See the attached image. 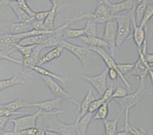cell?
<instances>
[{
  "label": "cell",
  "mask_w": 153,
  "mask_h": 135,
  "mask_svg": "<svg viewBox=\"0 0 153 135\" xmlns=\"http://www.w3.org/2000/svg\"><path fill=\"white\" fill-rule=\"evenodd\" d=\"M134 1H135V2H136V5H137V4H139V3H141V2H143L144 0H134Z\"/></svg>",
  "instance_id": "54"
},
{
  "label": "cell",
  "mask_w": 153,
  "mask_h": 135,
  "mask_svg": "<svg viewBox=\"0 0 153 135\" xmlns=\"http://www.w3.org/2000/svg\"><path fill=\"white\" fill-rule=\"evenodd\" d=\"M61 101H62L61 98L56 97L53 99L46 100V101H39V102L30 103L28 105V108L35 107V108H38L43 112H55V110L58 111V110L60 109Z\"/></svg>",
  "instance_id": "11"
},
{
  "label": "cell",
  "mask_w": 153,
  "mask_h": 135,
  "mask_svg": "<svg viewBox=\"0 0 153 135\" xmlns=\"http://www.w3.org/2000/svg\"><path fill=\"white\" fill-rule=\"evenodd\" d=\"M64 113L63 110H58L55 112H43L39 109L37 112H34L29 115H25L22 117L16 118H9V121L13 124L12 132H19L21 131L26 130L29 128H37V122L40 117L45 116V115H57L59 114Z\"/></svg>",
  "instance_id": "2"
},
{
  "label": "cell",
  "mask_w": 153,
  "mask_h": 135,
  "mask_svg": "<svg viewBox=\"0 0 153 135\" xmlns=\"http://www.w3.org/2000/svg\"><path fill=\"white\" fill-rule=\"evenodd\" d=\"M9 2H19L20 0H8Z\"/></svg>",
  "instance_id": "55"
},
{
  "label": "cell",
  "mask_w": 153,
  "mask_h": 135,
  "mask_svg": "<svg viewBox=\"0 0 153 135\" xmlns=\"http://www.w3.org/2000/svg\"><path fill=\"white\" fill-rule=\"evenodd\" d=\"M0 60H6L8 61V62L12 63L22 65V60L12 57L10 56L9 54H8L7 53H5V51H2V49L0 50Z\"/></svg>",
  "instance_id": "37"
},
{
  "label": "cell",
  "mask_w": 153,
  "mask_h": 135,
  "mask_svg": "<svg viewBox=\"0 0 153 135\" xmlns=\"http://www.w3.org/2000/svg\"><path fill=\"white\" fill-rule=\"evenodd\" d=\"M136 5V4L134 0H123V1L116 2V3L111 2L109 9L113 16V15H119L120 12H125V11L130 12L133 8H135Z\"/></svg>",
  "instance_id": "16"
},
{
  "label": "cell",
  "mask_w": 153,
  "mask_h": 135,
  "mask_svg": "<svg viewBox=\"0 0 153 135\" xmlns=\"http://www.w3.org/2000/svg\"><path fill=\"white\" fill-rule=\"evenodd\" d=\"M153 17V3H150L147 5L146 9L145 12L144 16L143 18L141 23L140 25L142 28H146L147 25H148L149 22L152 19Z\"/></svg>",
  "instance_id": "32"
},
{
  "label": "cell",
  "mask_w": 153,
  "mask_h": 135,
  "mask_svg": "<svg viewBox=\"0 0 153 135\" xmlns=\"http://www.w3.org/2000/svg\"><path fill=\"white\" fill-rule=\"evenodd\" d=\"M109 101H105L103 103L102 105L98 108L94 113L93 119L94 120H105L109 114V106H108Z\"/></svg>",
  "instance_id": "31"
},
{
  "label": "cell",
  "mask_w": 153,
  "mask_h": 135,
  "mask_svg": "<svg viewBox=\"0 0 153 135\" xmlns=\"http://www.w3.org/2000/svg\"><path fill=\"white\" fill-rule=\"evenodd\" d=\"M48 35L49 34H44V35L25 37V38L22 39L18 44H20V45H37V44H41Z\"/></svg>",
  "instance_id": "29"
},
{
  "label": "cell",
  "mask_w": 153,
  "mask_h": 135,
  "mask_svg": "<svg viewBox=\"0 0 153 135\" xmlns=\"http://www.w3.org/2000/svg\"><path fill=\"white\" fill-rule=\"evenodd\" d=\"M19 42V41L15 38L14 34H0V47L2 51L9 55L16 51V46Z\"/></svg>",
  "instance_id": "12"
},
{
  "label": "cell",
  "mask_w": 153,
  "mask_h": 135,
  "mask_svg": "<svg viewBox=\"0 0 153 135\" xmlns=\"http://www.w3.org/2000/svg\"><path fill=\"white\" fill-rule=\"evenodd\" d=\"M133 8L129 13L125 15H113L112 18L116 20L117 24V34L116 47H120L123 45L126 39L130 37L131 34L132 18L134 14Z\"/></svg>",
  "instance_id": "3"
},
{
  "label": "cell",
  "mask_w": 153,
  "mask_h": 135,
  "mask_svg": "<svg viewBox=\"0 0 153 135\" xmlns=\"http://www.w3.org/2000/svg\"><path fill=\"white\" fill-rule=\"evenodd\" d=\"M134 65L135 63H117L118 69H119L120 73L123 75L129 74L130 71L133 69Z\"/></svg>",
  "instance_id": "36"
},
{
  "label": "cell",
  "mask_w": 153,
  "mask_h": 135,
  "mask_svg": "<svg viewBox=\"0 0 153 135\" xmlns=\"http://www.w3.org/2000/svg\"><path fill=\"white\" fill-rule=\"evenodd\" d=\"M138 54L140 58L136 62H135L133 69L128 75L138 77L140 81H145L146 78L149 75V68L150 65L146 60L144 54L142 53L141 49H138Z\"/></svg>",
  "instance_id": "10"
},
{
  "label": "cell",
  "mask_w": 153,
  "mask_h": 135,
  "mask_svg": "<svg viewBox=\"0 0 153 135\" xmlns=\"http://www.w3.org/2000/svg\"><path fill=\"white\" fill-rule=\"evenodd\" d=\"M43 48L41 45H36L33 51H32L30 56L27 59H24L22 60V65L25 68L30 69V67L34 66H38V63L41 57H40V54H41V51Z\"/></svg>",
  "instance_id": "20"
},
{
  "label": "cell",
  "mask_w": 153,
  "mask_h": 135,
  "mask_svg": "<svg viewBox=\"0 0 153 135\" xmlns=\"http://www.w3.org/2000/svg\"><path fill=\"white\" fill-rule=\"evenodd\" d=\"M151 66V69H152V70L153 71V65H152V66Z\"/></svg>",
  "instance_id": "56"
},
{
  "label": "cell",
  "mask_w": 153,
  "mask_h": 135,
  "mask_svg": "<svg viewBox=\"0 0 153 135\" xmlns=\"http://www.w3.org/2000/svg\"><path fill=\"white\" fill-rule=\"evenodd\" d=\"M117 34V24L114 19H111L104 23V34L103 39L108 44L111 53L113 57L114 56L115 49H116V40Z\"/></svg>",
  "instance_id": "5"
},
{
  "label": "cell",
  "mask_w": 153,
  "mask_h": 135,
  "mask_svg": "<svg viewBox=\"0 0 153 135\" xmlns=\"http://www.w3.org/2000/svg\"><path fill=\"white\" fill-rule=\"evenodd\" d=\"M80 41L85 44L87 47H101L105 50L109 49L108 48V44L106 41L103 38L98 37H88L85 36L80 37Z\"/></svg>",
  "instance_id": "23"
},
{
  "label": "cell",
  "mask_w": 153,
  "mask_h": 135,
  "mask_svg": "<svg viewBox=\"0 0 153 135\" xmlns=\"http://www.w3.org/2000/svg\"><path fill=\"white\" fill-rule=\"evenodd\" d=\"M35 47L36 45H20V44H17L16 51H19L22 54L24 59H27L30 56L32 51Z\"/></svg>",
  "instance_id": "33"
},
{
  "label": "cell",
  "mask_w": 153,
  "mask_h": 135,
  "mask_svg": "<svg viewBox=\"0 0 153 135\" xmlns=\"http://www.w3.org/2000/svg\"><path fill=\"white\" fill-rule=\"evenodd\" d=\"M32 21L33 20L27 21V22H12L8 25V31L5 34H16L31 30V29H33Z\"/></svg>",
  "instance_id": "19"
},
{
  "label": "cell",
  "mask_w": 153,
  "mask_h": 135,
  "mask_svg": "<svg viewBox=\"0 0 153 135\" xmlns=\"http://www.w3.org/2000/svg\"><path fill=\"white\" fill-rule=\"evenodd\" d=\"M120 116L114 119V120H103L104 129H105V135H116L117 133V124Z\"/></svg>",
  "instance_id": "25"
},
{
  "label": "cell",
  "mask_w": 153,
  "mask_h": 135,
  "mask_svg": "<svg viewBox=\"0 0 153 135\" xmlns=\"http://www.w3.org/2000/svg\"><path fill=\"white\" fill-rule=\"evenodd\" d=\"M35 135H47L46 134V130L44 128H39L38 131L37 132Z\"/></svg>",
  "instance_id": "48"
},
{
  "label": "cell",
  "mask_w": 153,
  "mask_h": 135,
  "mask_svg": "<svg viewBox=\"0 0 153 135\" xmlns=\"http://www.w3.org/2000/svg\"><path fill=\"white\" fill-rule=\"evenodd\" d=\"M85 36L88 37H96L98 28H97V23L92 20H85V25L83 28Z\"/></svg>",
  "instance_id": "30"
},
{
  "label": "cell",
  "mask_w": 153,
  "mask_h": 135,
  "mask_svg": "<svg viewBox=\"0 0 153 135\" xmlns=\"http://www.w3.org/2000/svg\"><path fill=\"white\" fill-rule=\"evenodd\" d=\"M94 114L91 112H87L85 115H83L78 122H75L77 127V131L79 135H86L87 130L90 122L93 119Z\"/></svg>",
  "instance_id": "22"
},
{
  "label": "cell",
  "mask_w": 153,
  "mask_h": 135,
  "mask_svg": "<svg viewBox=\"0 0 153 135\" xmlns=\"http://www.w3.org/2000/svg\"><path fill=\"white\" fill-rule=\"evenodd\" d=\"M58 5H53L49 10V13L44 22V25L47 30H53L54 22H55L56 16L57 13Z\"/></svg>",
  "instance_id": "27"
},
{
  "label": "cell",
  "mask_w": 153,
  "mask_h": 135,
  "mask_svg": "<svg viewBox=\"0 0 153 135\" xmlns=\"http://www.w3.org/2000/svg\"><path fill=\"white\" fill-rule=\"evenodd\" d=\"M42 80L45 83L47 88L49 89V90L52 92V94L54 95L56 97L73 103L76 105H79V102L72 98V95L68 92L64 90L62 88V86H61L56 81L55 79L49 77V76H42Z\"/></svg>",
  "instance_id": "6"
},
{
  "label": "cell",
  "mask_w": 153,
  "mask_h": 135,
  "mask_svg": "<svg viewBox=\"0 0 153 135\" xmlns=\"http://www.w3.org/2000/svg\"><path fill=\"white\" fill-rule=\"evenodd\" d=\"M9 2L8 0H0V6H6L9 5Z\"/></svg>",
  "instance_id": "50"
},
{
  "label": "cell",
  "mask_w": 153,
  "mask_h": 135,
  "mask_svg": "<svg viewBox=\"0 0 153 135\" xmlns=\"http://www.w3.org/2000/svg\"><path fill=\"white\" fill-rule=\"evenodd\" d=\"M106 101H104V98H101L99 99H94L92 102L91 103L89 108H88V112L94 114V112L102 105L103 103H104Z\"/></svg>",
  "instance_id": "40"
},
{
  "label": "cell",
  "mask_w": 153,
  "mask_h": 135,
  "mask_svg": "<svg viewBox=\"0 0 153 135\" xmlns=\"http://www.w3.org/2000/svg\"><path fill=\"white\" fill-rule=\"evenodd\" d=\"M26 83L25 80L22 76L15 73L14 76L9 79H1L0 80V91H2L6 89L11 88L15 86H22Z\"/></svg>",
  "instance_id": "21"
},
{
  "label": "cell",
  "mask_w": 153,
  "mask_h": 135,
  "mask_svg": "<svg viewBox=\"0 0 153 135\" xmlns=\"http://www.w3.org/2000/svg\"><path fill=\"white\" fill-rule=\"evenodd\" d=\"M95 99L93 92L91 90H88V91L86 93L85 96L84 97L82 101L81 102H79L78 106V112H77V116H76V121L75 122H78V121L82 118L84 115H85L87 112H88V108H89L91 103Z\"/></svg>",
  "instance_id": "14"
},
{
  "label": "cell",
  "mask_w": 153,
  "mask_h": 135,
  "mask_svg": "<svg viewBox=\"0 0 153 135\" xmlns=\"http://www.w3.org/2000/svg\"><path fill=\"white\" fill-rule=\"evenodd\" d=\"M55 117L56 115H53L52 119H49L48 125L44 128L45 130L53 131L62 135H79L76 122L73 124H66Z\"/></svg>",
  "instance_id": "7"
},
{
  "label": "cell",
  "mask_w": 153,
  "mask_h": 135,
  "mask_svg": "<svg viewBox=\"0 0 153 135\" xmlns=\"http://www.w3.org/2000/svg\"><path fill=\"white\" fill-rule=\"evenodd\" d=\"M48 13H49V11H43V12H35L34 19H35L36 21H38V22H44Z\"/></svg>",
  "instance_id": "43"
},
{
  "label": "cell",
  "mask_w": 153,
  "mask_h": 135,
  "mask_svg": "<svg viewBox=\"0 0 153 135\" xmlns=\"http://www.w3.org/2000/svg\"><path fill=\"white\" fill-rule=\"evenodd\" d=\"M108 68H105L101 73L95 76H83L82 78L87 83L91 85L99 95L102 96L104 91L108 88L107 77H108Z\"/></svg>",
  "instance_id": "9"
},
{
  "label": "cell",
  "mask_w": 153,
  "mask_h": 135,
  "mask_svg": "<svg viewBox=\"0 0 153 135\" xmlns=\"http://www.w3.org/2000/svg\"><path fill=\"white\" fill-rule=\"evenodd\" d=\"M108 76H109V78L111 80H112V81H114V80H116L117 79V78L119 76V73H118V72L116 70V69H108Z\"/></svg>",
  "instance_id": "45"
},
{
  "label": "cell",
  "mask_w": 153,
  "mask_h": 135,
  "mask_svg": "<svg viewBox=\"0 0 153 135\" xmlns=\"http://www.w3.org/2000/svg\"><path fill=\"white\" fill-rule=\"evenodd\" d=\"M129 94L127 92V90L121 86H117V88L115 89V90H114V93L112 95V98L111 100L114 99V98H123V97L126 96Z\"/></svg>",
  "instance_id": "38"
},
{
  "label": "cell",
  "mask_w": 153,
  "mask_h": 135,
  "mask_svg": "<svg viewBox=\"0 0 153 135\" xmlns=\"http://www.w3.org/2000/svg\"><path fill=\"white\" fill-rule=\"evenodd\" d=\"M32 28L33 29H36V30H47L44 26V22H38V21H36L35 19H33L32 21Z\"/></svg>",
  "instance_id": "44"
},
{
  "label": "cell",
  "mask_w": 153,
  "mask_h": 135,
  "mask_svg": "<svg viewBox=\"0 0 153 135\" xmlns=\"http://www.w3.org/2000/svg\"><path fill=\"white\" fill-rule=\"evenodd\" d=\"M30 69L34 71L35 73H38L39 75H41V76H49V77L52 78V79H55L56 81H58L59 83H61V85L63 86H66V83L67 81H69V76H63V75H59L56 74V73H54L51 71L48 70V69H45V68H43L41 66H32L30 68Z\"/></svg>",
  "instance_id": "17"
},
{
  "label": "cell",
  "mask_w": 153,
  "mask_h": 135,
  "mask_svg": "<svg viewBox=\"0 0 153 135\" xmlns=\"http://www.w3.org/2000/svg\"><path fill=\"white\" fill-rule=\"evenodd\" d=\"M9 5L11 7V9L13 10L14 13L19 19V22H27V21L34 19L30 18L28 15H27L25 12L18 5L17 2H9Z\"/></svg>",
  "instance_id": "24"
},
{
  "label": "cell",
  "mask_w": 153,
  "mask_h": 135,
  "mask_svg": "<svg viewBox=\"0 0 153 135\" xmlns=\"http://www.w3.org/2000/svg\"><path fill=\"white\" fill-rule=\"evenodd\" d=\"M130 134H129V132L127 131L126 130H123V131H119L117 133L116 135H129Z\"/></svg>",
  "instance_id": "51"
},
{
  "label": "cell",
  "mask_w": 153,
  "mask_h": 135,
  "mask_svg": "<svg viewBox=\"0 0 153 135\" xmlns=\"http://www.w3.org/2000/svg\"><path fill=\"white\" fill-rule=\"evenodd\" d=\"M127 131L131 135H149L148 133L143 129L133 128V127L131 126L128 127Z\"/></svg>",
  "instance_id": "41"
},
{
  "label": "cell",
  "mask_w": 153,
  "mask_h": 135,
  "mask_svg": "<svg viewBox=\"0 0 153 135\" xmlns=\"http://www.w3.org/2000/svg\"><path fill=\"white\" fill-rule=\"evenodd\" d=\"M9 120V117H0V134L3 133V131L5 128L7 122Z\"/></svg>",
  "instance_id": "46"
},
{
  "label": "cell",
  "mask_w": 153,
  "mask_h": 135,
  "mask_svg": "<svg viewBox=\"0 0 153 135\" xmlns=\"http://www.w3.org/2000/svg\"><path fill=\"white\" fill-rule=\"evenodd\" d=\"M94 13L96 17V23L104 24L112 19V15L109 6L101 1H99V3L97 5Z\"/></svg>",
  "instance_id": "15"
},
{
  "label": "cell",
  "mask_w": 153,
  "mask_h": 135,
  "mask_svg": "<svg viewBox=\"0 0 153 135\" xmlns=\"http://www.w3.org/2000/svg\"><path fill=\"white\" fill-rule=\"evenodd\" d=\"M132 25L133 28V41L137 47V49H141L147 37V28H142L138 25L135 21L134 14L132 18Z\"/></svg>",
  "instance_id": "13"
},
{
  "label": "cell",
  "mask_w": 153,
  "mask_h": 135,
  "mask_svg": "<svg viewBox=\"0 0 153 135\" xmlns=\"http://www.w3.org/2000/svg\"><path fill=\"white\" fill-rule=\"evenodd\" d=\"M59 45L62 46L64 50H66L71 54H73L83 66H85V63L89 55V50L87 46L85 45H77L72 44L66 40H62L59 41Z\"/></svg>",
  "instance_id": "8"
},
{
  "label": "cell",
  "mask_w": 153,
  "mask_h": 135,
  "mask_svg": "<svg viewBox=\"0 0 153 135\" xmlns=\"http://www.w3.org/2000/svg\"><path fill=\"white\" fill-rule=\"evenodd\" d=\"M88 50L91 51L95 53L96 54H98V56L103 60V61L104 62V63L106 64V66H108V69H114L119 73V76L120 77V79H122L123 83H124L125 86H127L128 88L130 89L131 87V85H130V82L128 81L126 78L125 77L124 75L121 74L120 73L119 69L117 67V63L116 62V60H114V57L111 55L110 53L108 52V51L104 48H101V47H88Z\"/></svg>",
  "instance_id": "4"
},
{
  "label": "cell",
  "mask_w": 153,
  "mask_h": 135,
  "mask_svg": "<svg viewBox=\"0 0 153 135\" xmlns=\"http://www.w3.org/2000/svg\"><path fill=\"white\" fill-rule=\"evenodd\" d=\"M113 93H114V86L111 85V86H110L109 87H108V88L106 89V90L104 91V94H103L101 98H104V101H111Z\"/></svg>",
  "instance_id": "42"
},
{
  "label": "cell",
  "mask_w": 153,
  "mask_h": 135,
  "mask_svg": "<svg viewBox=\"0 0 153 135\" xmlns=\"http://www.w3.org/2000/svg\"><path fill=\"white\" fill-rule=\"evenodd\" d=\"M17 4L22 9H23L24 11H25V13L27 14V15H28L30 18H32V19H34L35 12L32 10V9H30V7L27 5L26 0H20L19 2H17Z\"/></svg>",
  "instance_id": "39"
},
{
  "label": "cell",
  "mask_w": 153,
  "mask_h": 135,
  "mask_svg": "<svg viewBox=\"0 0 153 135\" xmlns=\"http://www.w3.org/2000/svg\"><path fill=\"white\" fill-rule=\"evenodd\" d=\"M147 5H148V0H144L141 3H139L136 5L134 9V16L136 23L140 25L141 23L143 18L144 16L145 12L146 9Z\"/></svg>",
  "instance_id": "26"
},
{
  "label": "cell",
  "mask_w": 153,
  "mask_h": 135,
  "mask_svg": "<svg viewBox=\"0 0 153 135\" xmlns=\"http://www.w3.org/2000/svg\"><path fill=\"white\" fill-rule=\"evenodd\" d=\"M46 134L47 135H62L61 134L57 133V132L53 131H49V130H46Z\"/></svg>",
  "instance_id": "49"
},
{
  "label": "cell",
  "mask_w": 153,
  "mask_h": 135,
  "mask_svg": "<svg viewBox=\"0 0 153 135\" xmlns=\"http://www.w3.org/2000/svg\"><path fill=\"white\" fill-rule=\"evenodd\" d=\"M146 92V86H145V81H140V86L138 90L135 92L128 94L123 98H114L115 101L117 103L121 109V114L124 113V129L127 131L129 125V115L131 108L136 107L139 103L141 101L144 96V93Z\"/></svg>",
  "instance_id": "1"
},
{
  "label": "cell",
  "mask_w": 153,
  "mask_h": 135,
  "mask_svg": "<svg viewBox=\"0 0 153 135\" xmlns=\"http://www.w3.org/2000/svg\"><path fill=\"white\" fill-rule=\"evenodd\" d=\"M22 114H25V112H12V111H10L8 108L5 107V104H0V117L5 116V117H11L12 115H22Z\"/></svg>",
  "instance_id": "35"
},
{
  "label": "cell",
  "mask_w": 153,
  "mask_h": 135,
  "mask_svg": "<svg viewBox=\"0 0 153 135\" xmlns=\"http://www.w3.org/2000/svg\"><path fill=\"white\" fill-rule=\"evenodd\" d=\"M101 2H104V4H106L107 5H108V6H110L111 4V0H100Z\"/></svg>",
  "instance_id": "53"
},
{
  "label": "cell",
  "mask_w": 153,
  "mask_h": 135,
  "mask_svg": "<svg viewBox=\"0 0 153 135\" xmlns=\"http://www.w3.org/2000/svg\"><path fill=\"white\" fill-rule=\"evenodd\" d=\"M63 51V47L60 45L53 47V48H52L51 51L44 54L42 57H41V59L39 60L38 66H42L43 65L46 64V63H48L51 62V61L54 60H56L58 58L61 57Z\"/></svg>",
  "instance_id": "18"
},
{
  "label": "cell",
  "mask_w": 153,
  "mask_h": 135,
  "mask_svg": "<svg viewBox=\"0 0 153 135\" xmlns=\"http://www.w3.org/2000/svg\"><path fill=\"white\" fill-rule=\"evenodd\" d=\"M37 131H38V128H34L26 129V130L21 131L19 132H3V133L0 134V135H35Z\"/></svg>",
  "instance_id": "34"
},
{
  "label": "cell",
  "mask_w": 153,
  "mask_h": 135,
  "mask_svg": "<svg viewBox=\"0 0 153 135\" xmlns=\"http://www.w3.org/2000/svg\"><path fill=\"white\" fill-rule=\"evenodd\" d=\"M49 1L52 4V6H53V5H58V3H59V0H49Z\"/></svg>",
  "instance_id": "52"
},
{
  "label": "cell",
  "mask_w": 153,
  "mask_h": 135,
  "mask_svg": "<svg viewBox=\"0 0 153 135\" xmlns=\"http://www.w3.org/2000/svg\"><path fill=\"white\" fill-rule=\"evenodd\" d=\"M102 135H105V134H102Z\"/></svg>",
  "instance_id": "57"
},
{
  "label": "cell",
  "mask_w": 153,
  "mask_h": 135,
  "mask_svg": "<svg viewBox=\"0 0 153 135\" xmlns=\"http://www.w3.org/2000/svg\"><path fill=\"white\" fill-rule=\"evenodd\" d=\"M145 58H146V60L147 61L149 64L150 66L153 65V54H149V53H146V54H144Z\"/></svg>",
  "instance_id": "47"
},
{
  "label": "cell",
  "mask_w": 153,
  "mask_h": 135,
  "mask_svg": "<svg viewBox=\"0 0 153 135\" xmlns=\"http://www.w3.org/2000/svg\"><path fill=\"white\" fill-rule=\"evenodd\" d=\"M29 104H30V102H27L22 98H19L17 99L14 100V101H10V102L6 103L5 105V107L10 111L17 112L19 109H22L23 108H28Z\"/></svg>",
  "instance_id": "28"
}]
</instances>
